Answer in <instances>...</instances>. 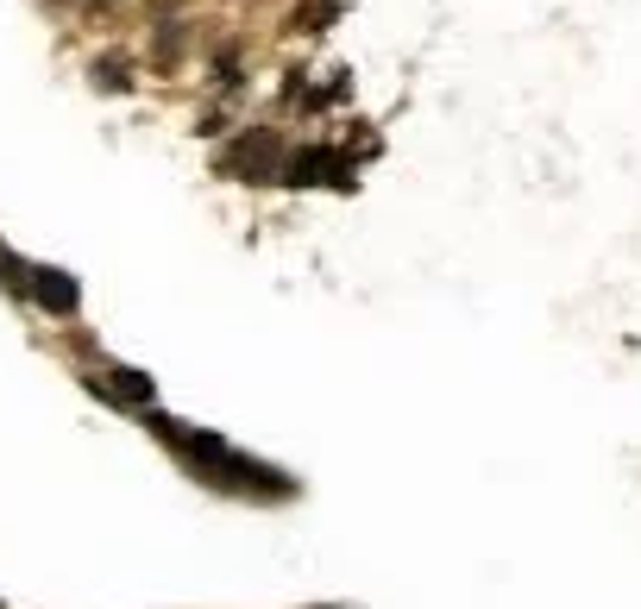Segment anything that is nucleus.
I'll return each instance as SVG.
<instances>
[{"label":"nucleus","mask_w":641,"mask_h":609,"mask_svg":"<svg viewBox=\"0 0 641 609\" xmlns=\"http://www.w3.org/2000/svg\"><path fill=\"white\" fill-rule=\"evenodd\" d=\"M139 421L157 433V446L177 458L189 478L207 483V490H221V497H239V503H289V497L302 490L289 471H277V465H264V458L227 446L221 433L189 428V421H170V415H157V408L152 415H139Z\"/></svg>","instance_id":"nucleus-1"},{"label":"nucleus","mask_w":641,"mask_h":609,"mask_svg":"<svg viewBox=\"0 0 641 609\" xmlns=\"http://www.w3.org/2000/svg\"><path fill=\"white\" fill-rule=\"evenodd\" d=\"M283 157H289L283 132L252 127V132H239L227 152H221V177H233V182H277L283 177Z\"/></svg>","instance_id":"nucleus-2"},{"label":"nucleus","mask_w":641,"mask_h":609,"mask_svg":"<svg viewBox=\"0 0 641 609\" xmlns=\"http://www.w3.org/2000/svg\"><path fill=\"white\" fill-rule=\"evenodd\" d=\"M289 189H353V164L334 145H302V152L283 157V177Z\"/></svg>","instance_id":"nucleus-3"},{"label":"nucleus","mask_w":641,"mask_h":609,"mask_svg":"<svg viewBox=\"0 0 641 609\" xmlns=\"http://www.w3.org/2000/svg\"><path fill=\"white\" fill-rule=\"evenodd\" d=\"M26 308L51 314V321H76L82 314V283L57 264H32V289H26Z\"/></svg>","instance_id":"nucleus-4"},{"label":"nucleus","mask_w":641,"mask_h":609,"mask_svg":"<svg viewBox=\"0 0 641 609\" xmlns=\"http://www.w3.org/2000/svg\"><path fill=\"white\" fill-rule=\"evenodd\" d=\"M107 390H114V408L120 415H152L157 408V383L139 371V365H107Z\"/></svg>","instance_id":"nucleus-5"},{"label":"nucleus","mask_w":641,"mask_h":609,"mask_svg":"<svg viewBox=\"0 0 641 609\" xmlns=\"http://www.w3.org/2000/svg\"><path fill=\"white\" fill-rule=\"evenodd\" d=\"M0 289H7L13 302L26 308V289H32V264H26V258H13V252H7V246H0Z\"/></svg>","instance_id":"nucleus-6"},{"label":"nucleus","mask_w":641,"mask_h":609,"mask_svg":"<svg viewBox=\"0 0 641 609\" xmlns=\"http://www.w3.org/2000/svg\"><path fill=\"white\" fill-rule=\"evenodd\" d=\"M88 76L102 82V88H114V95H127V88H132V70L120 63V57H102V63H95Z\"/></svg>","instance_id":"nucleus-7"},{"label":"nucleus","mask_w":641,"mask_h":609,"mask_svg":"<svg viewBox=\"0 0 641 609\" xmlns=\"http://www.w3.org/2000/svg\"><path fill=\"white\" fill-rule=\"evenodd\" d=\"M177 57H182V26H177V20H170V26L157 32V63H164V70H170V63H177Z\"/></svg>","instance_id":"nucleus-8"}]
</instances>
